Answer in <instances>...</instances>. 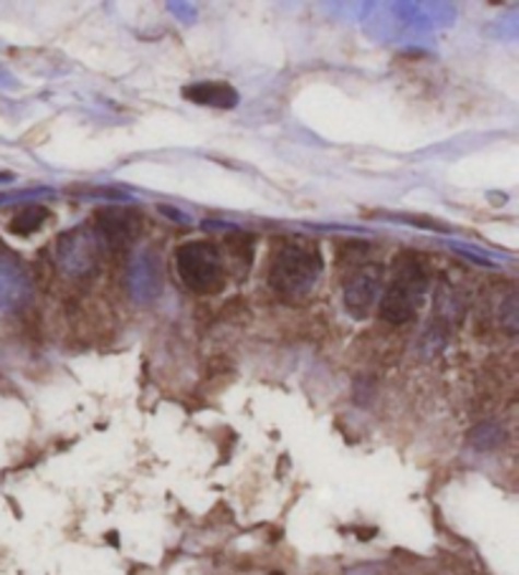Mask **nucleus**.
Returning <instances> with one entry per match:
<instances>
[{"label": "nucleus", "mask_w": 519, "mask_h": 575, "mask_svg": "<svg viewBox=\"0 0 519 575\" xmlns=\"http://www.w3.org/2000/svg\"><path fill=\"white\" fill-rule=\"evenodd\" d=\"M99 238L92 226H76L59 236L54 246V261L69 277H86L99 261Z\"/></svg>", "instance_id": "nucleus-4"}, {"label": "nucleus", "mask_w": 519, "mask_h": 575, "mask_svg": "<svg viewBox=\"0 0 519 575\" xmlns=\"http://www.w3.org/2000/svg\"><path fill=\"white\" fill-rule=\"evenodd\" d=\"M127 282H130V292L138 302H150L160 294V269L157 261L150 251L134 254L130 261V271H127Z\"/></svg>", "instance_id": "nucleus-8"}, {"label": "nucleus", "mask_w": 519, "mask_h": 575, "mask_svg": "<svg viewBox=\"0 0 519 575\" xmlns=\"http://www.w3.org/2000/svg\"><path fill=\"white\" fill-rule=\"evenodd\" d=\"M319 274H322V257L302 244L282 246L269 263V284L282 297H305L315 290Z\"/></svg>", "instance_id": "nucleus-1"}, {"label": "nucleus", "mask_w": 519, "mask_h": 575, "mask_svg": "<svg viewBox=\"0 0 519 575\" xmlns=\"http://www.w3.org/2000/svg\"><path fill=\"white\" fill-rule=\"evenodd\" d=\"M46 219H49V211L42 209V206H31V209L21 211L19 215H15L8 228H11L13 234H19V236H31L34 231L44 226Z\"/></svg>", "instance_id": "nucleus-11"}, {"label": "nucleus", "mask_w": 519, "mask_h": 575, "mask_svg": "<svg viewBox=\"0 0 519 575\" xmlns=\"http://www.w3.org/2000/svg\"><path fill=\"white\" fill-rule=\"evenodd\" d=\"M31 297V279L23 263L13 254H0V305L21 307Z\"/></svg>", "instance_id": "nucleus-7"}, {"label": "nucleus", "mask_w": 519, "mask_h": 575, "mask_svg": "<svg viewBox=\"0 0 519 575\" xmlns=\"http://www.w3.org/2000/svg\"><path fill=\"white\" fill-rule=\"evenodd\" d=\"M382 294V267L380 263H363L345 279V309L355 319H365L378 305Z\"/></svg>", "instance_id": "nucleus-5"}, {"label": "nucleus", "mask_w": 519, "mask_h": 575, "mask_svg": "<svg viewBox=\"0 0 519 575\" xmlns=\"http://www.w3.org/2000/svg\"><path fill=\"white\" fill-rule=\"evenodd\" d=\"M182 94H186V99L196 102V105H205V107H215V109H231L238 105L236 90L223 82H201V84L186 86Z\"/></svg>", "instance_id": "nucleus-9"}, {"label": "nucleus", "mask_w": 519, "mask_h": 575, "mask_svg": "<svg viewBox=\"0 0 519 575\" xmlns=\"http://www.w3.org/2000/svg\"><path fill=\"white\" fill-rule=\"evenodd\" d=\"M499 442H502V429L497 423H482V426L471 431V444H474L476 449H494Z\"/></svg>", "instance_id": "nucleus-12"}, {"label": "nucleus", "mask_w": 519, "mask_h": 575, "mask_svg": "<svg viewBox=\"0 0 519 575\" xmlns=\"http://www.w3.org/2000/svg\"><path fill=\"white\" fill-rule=\"evenodd\" d=\"M226 246H228L234 267L236 269L241 267V271H249L251 261H253V238L249 234H231L226 238Z\"/></svg>", "instance_id": "nucleus-10"}, {"label": "nucleus", "mask_w": 519, "mask_h": 575, "mask_svg": "<svg viewBox=\"0 0 519 575\" xmlns=\"http://www.w3.org/2000/svg\"><path fill=\"white\" fill-rule=\"evenodd\" d=\"M94 234H97L99 244H107L109 249L122 251L130 249L134 238L140 234V213L122 211V209H107L99 211L97 219L92 223Z\"/></svg>", "instance_id": "nucleus-6"}, {"label": "nucleus", "mask_w": 519, "mask_h": 575, "mask_svg": "<svg viewBox=\"0 0 519 575\" xmlns=\"http://www.w3.org/2000/svg\"><path fill=\"white\" fill-rule=\"evenodd\" d=\"M428 292V274L418 259L396 261L393 282L380 294V317L390 325L411 322Z\"/></svg>", "instance_id": "nucleus-2"}, {"label": "nucleus", "mask_w": 519, "mask_h": 575, "mask_svg": "<svg viewBox=\"0 0 519 575\" xmlns=\"http://www.w3.org/2000/svg\"><path fill=\"white\" fill-rule=\"evenodd\" d=\"M180 282L196 294H219L226 286V263L211 242H188L175 251Z\"/></svg>", "instance_id": "nucleus-3"}]
</instances>
